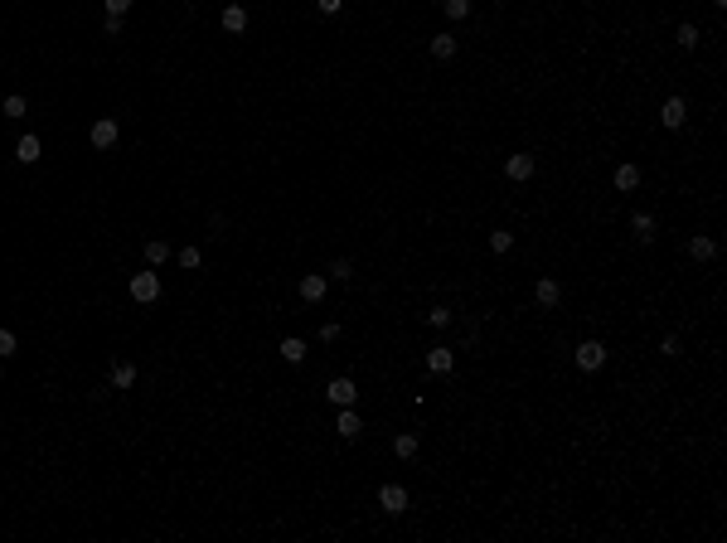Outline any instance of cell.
I'll use <instances>...</instances> for the list:
<instances>
[{
  "label": "cell",
  "mask_w": 727,
  "mask_h": 543,
  "mask_svg": "<svg viewBox=\"0 0 727 543\" xmlns=\"http://www.w3.org/2000/svg\"><path fill=\"white\" fill-rule=\"evenodd\" d=\"M674 44L679 49H699V25H679L674 29Z\"/></svg>",
  "instance_id": "cell-21"
},
{
  "label": "cell",
  "mask_w": 727,
  "mask_h": 543,
  "mask_svg": "<svg viewBox=\"0 0 727 543\" xmlns=\"http://www.w3.org/2000/svg\"><path fill=\"white\" fill-rule=\"evenodd\" d=\"M335 432L345 436V441H354V436L364 432V422H359V412H354V407H340V417H335Z\"/></svg>",
  "instance_id": "cell-9"
},
{
  "label": "cell",
  "mask_w": 727,
  "mask_h": 543,
  "mask_svg": "<svg viewBox=\"0 0 727 543\" xmlns=\"http://www.w3.org/2000/svg\"><path fill=\"white\" fill-rule=\"evenodd\" d=\"M276 350H281V359H286V364H301V359H306V340H296V335H286V340H281Z\"/></svg>",
  "instance_id": "cell-17"
},
{
  "label": "cell",
  "mask_w": 727,
  "mask_h": 543,
  "mask_svg": "<svg viewBox=\"0 0 727 543\" xmlns=\"http://www.w3.org/2000/svg\"><path fill=\"white\" fill-rule=\"evenodd\" d=\"M659 122H664L669 131H674V127H684V122H689V107H684V97H669V102L659 107Z\"/></svg>",
  "instance_id": "cell-11"
},
{
  "label": "cell",
  "mask_w": 727,
  "mask_h": 543,
  "mask_svg": "<svg viewBox=\"0 0 727 543\" xmlns=\"http://www.w3.org/2000/svg\"><path fill=\"white\" fill-rule=\"evenodd\" d=\"M0 112H5V117H25V97H20V92H10V97L0 102Z\"/></svg>",
  "instance_id": "cell-25"
},
{
  "label": "cell",
  "mask_w": 727,
  "mask_h": 543,
  "mask_svg": "<svg viewBox=\"0 0 727 543\" xmlns=\"http://www.w3.org/2000/svg\"><path fill=\"white\" fill-rule=\"evenodd\" d=\"M630 228H635V238H655V214H630Z\"/></svg>",
  "instance_id": "cell-20"
},
{
  "label": "cell",
  "mask_w": 727,
  "mask_h": 543,
  "mask_svg": "<svg viewBox=\"0 0 727 543\" xmlns=\"http://www.w3.org/2000/svg\"><path fill=\"white\" fill-rule=\"evenodd\" d=\"M316 5H321V15H340L345 10V0H316Z\"/></svg>",
  "instance_id": "cell-30"
},
{
  "label": "cell",
  "mask_w": 727,
  "mask_h": 543,
  "mask_svg": "<svg viewBox=\"0 0 727 543\" xmlns=\"http://www.w3.org/2000/svg\"><path fill=\"white\" fill-rule=\"evenodd\" d=\"M427 369L436 374V379H446V374L456 369V354L446 350V345H436V350H427Z\"/></svg>",
  "instance_id": "cell-6"
},
{
  "label": "cell",
  "mask_w": 727,
  "mask_h": 543,
  "mask_svg": "<svg viewBox=\"0 0 727 543\" xmlns=\"http://www.w3.org/2000/svg\"><path fill=\"white\" fill-rule=\"evenodd\" d=\"M490 247H495V252H510V247H514V233H505V228H500V233H490Z\"/></svg>",
  "instance_id": "cell-27"
},
{
  "label": "cell",
  "mask_w": 727,
  "mask_h": 543,
  "mask_svg": "<svg viewBox=\"0 0 727 543\" xmlns=\"http://www.w3.org/2000/svg\"><path fill=\"white\" fill-rule=\"evenodd\" d=\"M15 161H20V165L39 161V136H20V141H15Z\"/></svg>",
  "instance_id": "cell-15"
},
{
  "label": "cell",
  "mask_w": 727,
  "mask_h": 543,
  "mask_svg": "<svg viewBox=\"0 0 727 543\" xmlns=\"http://www.w3.org/2000/svg\"><path fill=\"white\" fill-rule=\"evenodd\" d=\"M378 505H383L388 515H403V510H407V490L403 485H383V490H378Z\"/></svg>",
  "instance_id": "cell-8"
},
{
  "label": "cell",
  "mask_w": 727,
  "mask_h": 543,
  "mask_svg": "<svg viewBox=\"0 0 727 543\" xmlns=\"http://www.w3.org/2000/svg\"><path fill=\"white\" fill-rule=\"evenodd\" d=\"M611 185H616L620 194L640 190V165H616V175H611Z\"/></svg>",
  "instance_id": "cell-12"
},
{
  "label": "cell",
  "mask_w": 727,
  "mask_h": 543,
  "mask_svg": "<svg viewBox=\"0 0 727 543\" xmlns=\"http://www.w3.org/2000/svg\"><path fill=\"white\" fill-rule=\"evenodd\" d=\"M223 29H228V34H242V29H247V10H242L238 0L223 10Z\"/></svg>",
  "instance_id": "cell-16"
},
{
  "label": "cell",
  "mask_w": 727,
  "mask_h": 543,
  "mask_svg": "<svg viewBox=\"0 0 727 543\" xmlns=\"http://www.w3.org/2000/svg\"><path fill=\"white\" fill-rule=\"evenodd\" d=\"M296 291H301V301H306V306H316V301H325L330 281H325L321 272H311V276H301V286H296Z\"/></svg>",
  "instance_id": "cell-4"
},
{
  "label": "cell",
  "mask_w": 727,
  "mask_h": 543,
  "mask_svg": "<svg viewBox=\"0 0 727 543\" xmlns=\"http://www.w3.org/2000/svg\"><path fill=\"white\" fill-rule=\"evenodd\" d=\"M534 301H539L543 311H553V306L563 301V286H558L553 276H539V286H534Z\"/></svg>",
  "instance_id": "cell-7"
},
{
  "label": "cell",
  "mask_w": 727,
  "mask_h": 543,
  "mask_svg": "<svg viewBox=\"0 0 727 543\" xmlns=\"http://www.w3.org/2000/svg\"><path fill=\"white\" fill-rule=\"evenodd\" d=\"M427 321H431L436 330H441V326H451V311H446V306H431V311H427Z\"/></svg>",
  "instance_id": "cell-28"
},
{
  "label": "cell",
  "mask_w": 727,
  "mask_h": 543,
  "mask_svg": "<svg viewBox=\"0 0 727 543\" xmlns=\"http://www.w3.org/2000/svg\"><path fill=\"white\" fill-rule=\"evenodd\" d=\"M427 49H431V58H441V63H446V58H456V34H431Z\"/></svg>",
  "instance_id": "cell-14"
},
{
  "label": "cell",
  "mask_w": 727,
  "mask_h": 543,
  "mask_svg": "<svg viewBox=\"0 0 727 543\" xmlns=\"http://www.w3.org/2000/svg\"><path fill=\"white\" fill-rule=\"evenodd\" d=\"M131 301H141V306L161 301V276H156V267H151V272H136V276H131Z\"/></svg>",
  "instance_id": "cell-1"
},
{
  "label": "cell",
  "mask_w": 727,
  "mask_h": 543,
  "mask_svg": "<svg viewBox=\"0 0 727 543\" xmlns=\"http://www.w3.org/2000/svg\"><path fill=\"white\" fill-rule=\"evenodd\" d=\"M601 364H606V345H601V340H582V345H577V369H582V374H596Z\"/></svg>",
  "instance_id": "cell-2"
},
{
  "label": "cell",
  "mask_w": 727,
  "mask_h": 543,
  "mask_svg": "<svg viewBox=\"0 0 727 543\" xmlns=\"http://www.w3.org/2000/svg\"><path fill=\"white\" fill-rule=\"evenodd\" d=\"M102 5H107V15H126L131 10V0H102Z\"/></svg>",
  "instance_id": "cell-31"
},
{
  "label": "cell",
  "mask_w": 727,
  "mask_h": 543,
  "mask_svg": "<svg viewBox=\"0 0 727 543\" xmlns=\"http://www.w3.org/2000/svg\"><path fill=\"white\" fill-rule=\"evenodd\" d=\"M136 383V364H112V388H131Z\"/></svg>",
  "instance_id": "cell-19"
},
{
  "label": "cell",
  "mask_w": 727,
  "mask_h": 543,
  "mask_svg": "<svg viewBox=\"0 0 727 543\" xmlns=\"http://www.w3.org/2000/svg\"><path fill=\"white\" fill-rule=\"evenodd\" d=\"M175 257H180V267H189V272H199V262H204V252H199V247H180Z\"/></svg>",
  "instance_id": "cell-24"
},
{
  "label": "cell",
  "mask_w": 727,
  "mask_h": 543,
  "mask_svg": "<svg viewBox=\"0 0 727 543\" xmlns=\"http://www.w3.org/2000/svg\"><path fill=\"white\" fill-rule=\"evenodd\" d=\"M441 10H446V20H465L470 15V0H441Z\"/></svg>",
  "instance_id": "cell-23"
},
{
  "label": "cell",
  "mask_w": 727,
  "mask_h": 543,
  "mask_svg": "<svg viewBox=\"0 0 727 543\" xmlns=\"http://www.w3.org/2000/svg\"><path fill=\"white\" fill-rule=\"evenodd\" d=\"M393 456H398V461H412V456H417V436L403 432L398 441H393Z\"/></svg>",
  "instance_id": "cell-18"
},
{
  "label": "cell",
  "mask_w": 727,
  "mask_h": 543,
  "mask_svg": "<svg viewBox=\"0 0 727 543\" xmlns=\"http://www.w3.org/2000/svg\"><path fill=\"white\" fill-rule=\"evenodd\" d=\"M689 257H694V262H713V257H718V243H713L708 233H694V238H689Z\"/></svg>",
  "instance_id": "cell-10"
},
{
  "label": "cell",
  "mask_w": 727,
  "mask_h": 543,
  "mask_svg": "<svg viewBox=\"0 0 727 543\" xmlns=\"http://www.w3.org/2000/svg\"><path fill=\"white\" fill-rule=\"evenodd\" d=\"M15 354V330H0V359H10Z\"/></svg>",
  "instance_id": "cell-29"
},
{
  "label": "cell",
  "mask_w": 727,
  "mask_h": 543,
  "mask_svg": "<svg viewBox=\"0 0 727 543\" xmlns=\"http://www.w3.org/2000/svg\"><path fill=\"white\" fill-rule=\"evenodd\" d=\"M87 141H92L97 151H112V146H117V122H112V117H102V122H92V131H87Z\"/></svg>",
  "instance_id": "cell-5"
},
{
  "label": "cell",
  "mask_w": 727,
  "mask_h": 543,
  "mask_svg": "<svg viewBox=\"0 0 727 543\" xmlns=\"http://www.w3.org/2000/svg\"><path fill=\"white\" fill-rule=\"evenodd\" d=\"M325 398L335 407H354V398H359V388H354V379H330V388H325Z\"/></svg>",
  "instance_id": "cell-3"
},
{
  "label": "cell",
  "mask_w": 727,
  "mask_h": 543,
  "mask_svg": "<svg viewBox=\"0 0 727 543\" xmlns=\"http://www.w3.org/2000/svg\"><path fill=\"white\" fill-rule=\"evenodd\" d=\"M505 175H510V180H529V175H534V156H524V151L510 156V161H505Z\"/></svg>",
  "instance_id": "cell-13"
},
{
  "label": "cell",
  "mask_w": 727,
  "mask_h": 543,
  "mask_svg": "<svg viewBox=\"0 0 727 543\" xmlns=\"http://www.w3.org/2000/svg\"><path fill=\"white\" fill-rule=\"evenodd\" d=\"M165 257H170V243H161V238H151V243H146V262H151V267H161Z\"/></svg>",
  "instance_id": "cell-22"
},
{
  "label": "cell",
  "mask_w": 727,
  "mask_h": 543,
  "mask_svg": "<svg viewBox=\"0 0 727 543\" xmlns=\"http://www.w3.org/2000/svg\"><path fill=\"white\" fill-rule=\"evenodd\" d=\"M330 276H335V281H350V276H354L350 257H340V262H330Z\"/></svg>",
  "instance_id": "cell-26"
}]
</instances>
